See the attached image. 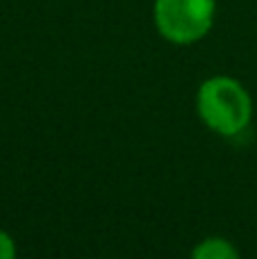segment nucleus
Returning a JSON list of instances; mask_svg holds the SVG:
<instances>
[{
    "label": "nucleus",
    "instance_id": "f257e3e1",
    "mask_svg": "<svg viewBox=\"0 0 257 259\" xmlns=\"http://www.w3.org/2000/svg\"><path fill=\"white\" fill-rule=\"evenodd\" d=\"M253 96L232 75H212L196 91V114L200 123L226 139L241 137L253 123Z\"/></svg>",
    "mask_w": 257,
    "mask_h": 259
},
{
    "label": "nucleus",
    "instance_id": "f03ea898",
    "mask_svg": "<svg viewBox=\"0 0 257 259\" xmlns=\"http://www.w3.org/2000/svg\"><path fill=\"white\" fill-rule=\"evenodd\" d=\"M217 0H155L153 23L157 34L173 46H194L212 32Z\"/></svg>",
    "mask_w": 257,
    "mask_h": 259
},
{
    "label": "nucleus",
    "instance_id": "7ed1b4c3",
    "mask_svg": "<svg viewBox=\"0 0 257 259\" xmlns=\"http://www.w3.org/2000/svg\"><path fill=\"white\" fill-rule=\"evenodd\" d=\"M189 259H241L239 248L226 237H207L198 241Z\"/></svg>",
    "mask_w": 257,
    "mask_h": 259
},
{
    "label": "nucleus",
    "instance_id": "20e7f679",
    "mask_svg": "<svg viewBox=\"0 0 257 259\" xmlns=\"http://www.w3.org/2000/svg\"><path fill=\"white\" fill-rule=\"evenodd\" d=\"M18 250H16V241L9 232L0 230V259H16Z\"/></svg>",
    "mask_w": 257,
    "mask_h": 259
}]
</instances>
